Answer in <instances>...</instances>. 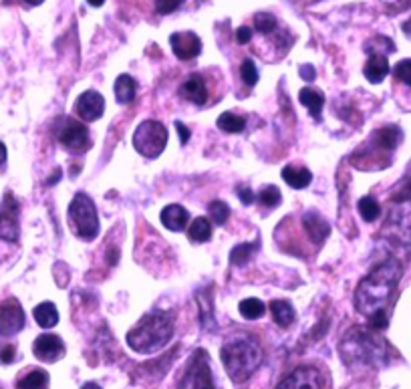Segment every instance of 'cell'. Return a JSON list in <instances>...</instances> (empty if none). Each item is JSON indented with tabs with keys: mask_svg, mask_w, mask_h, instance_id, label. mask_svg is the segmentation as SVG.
I'll use <instances>...</instances> for the list:
<instances>
[{
	"mask_svg": "<svg viewBox=\"0 0 411 389\" xmlns=\"http://www.w3.org/2000/svg\"><path fill=\"white\" fill-rule=\"evenodd\" d=\"M33 315H35V321L45 329H51L59 323V310L53 303H40L39 307H35Z\"/></svg>",
	"mask_w": 411,
	"mask_h": 389,
	"instance_id": "cell-25",
	"label": "cell"
},
{
	"mask_svg": "<svg viewBox=\"0 0 411 389\" xmlns=\"http://www.w3.org/2000/svg\"><path fill=\"white\" fill-rule=\"evenodd\" d=\"M27 4H33V6H37V4H40V2H45V0H25Z\"/></svg>",
	"mask_w": 411,
	"mask_h": 389,
	"instance_id": "cell-50",
	"label": "cell"
},
{
	"mask_svg": "<svg viewBox=\"0 0 411 389\" xmlns=\"http://www.w3.org/2000/svg\"><path fill=\"white\" fill-rule=\"evenodd\" d=\"M240 315L248 321H254V319H260L265 315L266 305L260 301V298H244L238 305Z\"/></svg>",
	"mask_w": 411,
	"mask_h": 389,
	"instance_id": "cell-28",
	"label": "cell"
},
{
	"mask_svg": "<svg viewBox=\"0 0 411 389\" xmlns=\"http://www.w3.org/2000/svg\"><path fill=\"white\" fill-rule=\"evenodd\" d=\"M359 214L361 218L365 220V222H375L379 216H381V208H379V204L375 198L371 196H363L361 200H359Z\"/></svg>",
	"mask_w": 411,
	"mask_h": 389,
	"instance_id": "cell-30",
	"label": "cell"
},
{
	"mask_svg": "<svg viewBox=\"0 0 411 389\" xmlns=\"http://www.w3.org/2000/svg\"><path fill=\"white\" fill-rule=\"evenodd\" d=\"M170 45L175 57L182 61L196 59L202 53V40L196 33H173L170 37Z\"/></svg>",
	"mask_w": 411,
	"mask_h": 389,
	"instance_id": "cell-13",
	"label": "cell"
},
{
	"mask_svg": "<svg viewBox=\"0 0 411 389\" xmlns=\"http://www.w3.org/2000/svg\"><path fill=\"white\" fill-rule=\"evenodd\" d=\"M401 141V132L395 125L381 127L379 132L373 134V144H377L381 149H395Z\"/></svg>",
	"mask_w": 411,
	"mask_h": 389,
	"instance_id": "cell-22",
	"label": "cell"
},
{
	"mask_svg": "<svg viewBox=\"0 0 411 389\" xmlns=\"http://www.w3.org/2000/svg\"><path fill=\"white\" fill-rule=\"evenodd\" d=\"M254 250H256V244L254 242H244V244H238L232 248L230 252V262L234 267H242L250 260V256H254Z\"/></svg>",
	"mask_w": 411,
	"mask_h": 389,
	"instance_id": "cell-31",
	"label": "cell"
},
{
	"mask_svg": "<svg viewBox=\"0 0 411 389\" xmlns=\"http://www.w3.org/2000/svg\"><path fill=\"white\" fill-rule=\"evenodd\" d=\"M182 95L187 101L196 103V105H204L208 101V89H206V81L199 75H192L190 79L182 85Z\"/></svg>",
	"mask_w": 411,
	"mask_h": 389,
	"instance_id": "cell-18",
	"label": "cell"
},
{
	"mask_svg": "<svg viewBox=\"0 0 411 389\" xmlns=\"http://www.w3.org/2000/svg\"><path fill=\"white\" fill-rule=\"evenodd\" d=\"M403 30H405L407 35H411V18L407 21V23H405V25H403Z\"/></svg>",
	"mask_w": 411,
	"mask_h": 389,
	"instance_id": "cell-48",
	"label": "cell"
},
{
	"mask_svg": "<svg viewBox=\"0 0 411 389\" xmlns=\"http://www.w3.org/2000/svg\"><path fill=\"white\" fill-rule=\"evenodd\" d=\"M25 327V310L16 298H8L0 305V337L16 335Z\"/></svg>",
	"mask_w": 411,
	"mask_h": 389,
	"instance_id": "cell-10",
	"label": "cell"
},
{
	"mask_svg": "<svg viewBox=\"0 0 411 389\" xmlns=\"http://www.w3.org/2000/svg\"><path fill=\"white\" fill-rule=\"evenodd\" d=\"M166 144H168V129L159 121H144L137 125L133 134V146L137 149V153H141L147 160L158 158L166 149Z\"/></svg>",
	"mask_w": 411,
	"mask_h": 389,
	"instance_id": "cell-7",
	"label": "cell"
},
{
	"mask_svg": "<svg viewBox=\"0 0 411 389\" xmlns=\"http://www.w3.org/2000/svg\"><path fill=\"white\" fill-rule=\"evenodd\" d=\"M218 127L226 134H242L244 127H246V120L236 115V113H222L218 117Z\"/></svg>",
	"mask_w": 411,
	"mask_h": 389,
	"instance_id": "cell-29",
	"label": "cell"
},
{
	"mask_svg": "<svg viewBox=\"0 0 411 389\" xmlns=\"http://www.w3.org/2000/svg\"><path fill=\"white\" fill-rule=\"evenodd\" d=\"M385 244L393 252H403L407 255L411 248V206H399L395 208L387 222H385L383 232Z\"/></svg>",
	"mask_w": 411,
	"mask_h": 389,
	"instance_id": "cell-6",
	"label": "cell"
},
{
	"mask_svg": "<svg viewBox=\"0 0 411 389\" xmlns=\"http://www.w3.org/2000/svg\"><path fill=\"white\" fill-rule=\"evenodd\" d=\"M33 351L40 361L54 363L65 355V343L61 341L59 335H40L37 337Z\"/></svg>",
	"mask_w": 411,
	"mask_h": 389,
	"instance_id": "cell-14",
	"label": "cell"
},
{
	"mask_svg": "<svg viewBox=\"0 0 411 389\" xmlns=\"http://www.w3.org/2000/svg\"><path fill=\"white\" fill-rule=\"evenodd\" d=\"M69 222L73 232L83 240H93L99 234V216L95 210L93 200L87 194L79 192L73 198L69 206Z\"/></svg>",
	"mask_w": 411,
	"mask_h": 389,
	"instance_id": "cell-5",
	"label": "cell"
},
{
	"mask_svg": "<svg viewBox=\"0 0 411 389\" xmlns=\"http://www.w3.org/2000/svg\"><path fill=\"white\" fill-rule=\"evenodd\" d=\"M387 4H391L395 11H401V8H405V6H410L411 0H385Z\"/></svg>",
	"mask_w": 411,
	"mask_h": 389,
	"instance_id": "cell-44",
	"label": "cell"
},
{
	"mask_svg": "<svg viewBox=\"0 0 411 389\" xmlns=\"http://www.w3.org/2000/svg\"><path fill=\"white\" fill-rule=\"evenodd\" d=\"M14 359V347L13 345H6L0 349V361L2 363H13Z\"/></svg>",
	"mask_w": 411,
	"mask_h": 389,
	"instance_id": "cell-40",
	"label": "cell"
},
{
	"mask_svg": "<svg viewBox=\"0 0 411 389\" xmlns=\"http://www.w3.org/2000/svg\"><path fill=\"white\" fill-rule=\"evenodd\" d=\"M159 220H161V224H163L168 230L182 232V230L186 228L190 214H187V210L184 206H180V204H170V206H166V208L161 210Z\"/></svg>",
	"mask_w": 411,
	"mask_h": 389,
	"instance_id": "cell-16",
	"label": "cell"
},
{
	"mask_svg": "<svg viewBox=\"0 0 411 389\" xmlns=\"http://www.w3.org/2000/svg\"><path fill=\"white\" fill-rule=\"evenodd\" d=\"M178 389H216L210 369V359L204 349L194 351L184 373L178 381Z\"/></svg>",
	"mask_w": 411,
	"mask_h": 389,
	"instance_id": "cell-8",
	"label": "cell"
},
{
	"mask_svg": "<svg viewBox=\"0 0 411 389\" xmlns=\"http://www.w3.org/2000/svg\"><path fill=\"white\" fill-rule=\"evenodd\" d=\"M175 129H178V134H180V141L186 144L187 139H190V129H187L182 121H175Z\"/></svg>",
	"mask_w": 411,
	"mask_h": 389,
	"instance_id": "cell-42",
	"label": "cell"
},
{
	"mask_svg": "<svg viewBox=\"0 0 411 389\" xmlns=\"http://www.w3.org/2000/svg\"><path fill=\"white\" fill-rule=\"evenodd\" d=\"M187 236H190V240L194 242L210 240V236H212V222H210L208 218L199 216V218H196V220L190 224Z\"/></svg>",
	"mask_w": 411,
	"mask_h": 389,
	"instance_id": "cell-26",
	"label": "cell"
},
{
	"mask_svg": "<svg viewBox=\"0 0 411 389\" xmlns=\"http://www.w3.org/2000/svg\"><path fill=\"white\" fill-rule=\"evenodd\" d=\"M367 81L371 83H381V81L389 75V61L387 57L381 53H371L369 61L365 63V69H363Z\"/></svg>",
	"mask_w": 411,
	"mask_h": 389,
	"instance_id": "cell-19",
	"label": "cell"
},
{
	"mask_svg": "<svg viewBox=\"0 0 411 389\" xmlns=\"http://www.w3.org/2000/svg\"><path fill=\"white\" fill-rule=\"evenodd\" d=\"M299 99H301V103L311 111V115H313L315 120L320 117V111H323V105H325V95L320 93V91H317V89L306 87V89H303V91L299 93Z\"/></svg>",
	"mask_w": 411,
	"mask_h": 389,
	"instance_id": "cell-21",
	"label": "cell"
},
{
	"mask_svg": "<svg viewBox=\"0 0 411 389\" xmlns=\"http://www.w3.org/2000/svg\"><path fill=\"white\" fill-rule=\"evenodd\" d=\"M282 180L294 190H303L311 184L313 180V174L306 170V168H292V166H286L282 170Z\"/></svg>",
	"mask_w": 411,
	"mask_h": 389,
	"instance_id": "cell-20",
	"label": "cell"
},
{
	"mask_svg": "<svg viewBox=\"0 0 411 389\" xmlns=\"http://www.w3.org/2000/svg\"><path fill=\"white\" fill-rule=\"evenodd\" d=\"M47 385H49V373L42 369L30 371L16 383L18 389H47Z\"/></svg>",
	"mask_w": 411,
	"mask_h": 389,
	"instance_id": "cell-27",
	"label": "cell"
},
{
	"mask_svg": "<svg viewBox=\"0 0 411 389\" xmlns=\"http://www.w3.org/2000/svg\"><path fill=\"white\" fill-rule=\"evenodd\" d=\"M173 317L168 310H151L127 333V345L137 353H156L170 343Z\"/></svg>",
	"mask_w": 411,
	"mask_h": 389,
	"instance_id": "cell-3",
	"label": "cell"
},
{
	"mask_svg": "<svg viewBox=\"0 0 411 389\" xmlns=\"http://www.w3.org/2000/svg\"><path fill=\"white\" fill-rule=\"evenodd\" d=\"M393 75H395V79H399L401 83H405V85L411 87V59L399 61L395 69H393Z\"/></svg>",
	"mask_w": 411,
	"mask_h": 389,
	"instance_id": "cell-36",
	"label": "cell"
},
{
	"mask_svg": "<svg viewBox=\"0 0 411 389\" xmlns=\"http://www.w3.org/2000/svg\"><path fill=\"white\" fill-rule=\"evenodd\" d=\"M320 373L315 367H296L292 373L284 377L277 389H320Z\"/></svg>",
	"mask_w": 411,
	"mask_h": 389,
	"instance_id": "cell-12",
	"label": "cell"
},
{
	"mask_svg": "<svg viewBox=\"0 0 411 389\" xmlns=\"http://www.w3.org/2000/svg\"><path fill=\"white\" fill-rule=\"evenodd\" d=\"M81 389H101V388H99L97 383H85Z\"/></svg>",
	"mask_w": 411,
	"mask_h": 389,
	"instance_id": "cell-47",
	"label": "cell"
},
{
	"mask_svg": "<svg viewBox=\"0 0 411 389\" xmlns=\"http://www.w3.org/2000/svg\"><path fill=\"white\" fill-rule=\"evenodd\" d=\"M184 0H156V11L159 14H170L173 13L175 8H180Z\"/></svg>",
	"mask_w": 411,
	"mask_h": 389,
	"instance_id": "cell-37",
	"label": "cell"
},
{
	"mask_svg": "<svg viewBox=\"0 0 411 389\" xmlns=\"http://www.w3.org/2000/svg\"><path fill=\"white\" fill-rule=\"evenodd\" d=\"M87 2H89L91 6H101V4H103L105 0H87Z\"/></svg>",
	"mask_w": 411,
	"mask_h": 389,
	"instance_id": "cell-46",
	"label": "cell"
},
{
	"mask_svg": "<svg viewBox=\"0 0 411 389\" xmlns=\"http://www.w3.org/2000/svg\"><path fill=\"white\" fill-rule=\"evenodd\" d=\"M301 77L306 81L315 79V67H313V65H303V67H301Z\"/></svg>",
	"mask_w": 411,
	"mask_h": 389,
	"instance_id": "cell-43",
	"label": "cell"
},
{
	"mask_svg": "<svg viewBox=\"0 0 411 389\" xmlns=\"http://www.w3.org/2000/svg\"><path fill=\"white\" fill-rule=\"evenodd\" d=\"M210 216H212L214 224H226V220L230 218V208L228 204L222 200H214L210 202Z\"/></svg>",
	"mask_w": 411,
	"mask_h": 389,
	"instance_id": "cell-32",
	"label": "cell"
},
{
	"mask_svg": "<svg viewBox=\"0 0 411 389\" xmlns=\"http://www.w3.org/2000/svg\"><path fill=\"white\" fill-rule=\"evenodd\" d=\"M393 200L399 202V204H401V202H410L411 200V180L407 182V184H405V186H403V188L399 190L395 196H393Z\"/></svg>",
	"mask_w": 411,
	"mask_h": 389,
	"instance_id": "cell-38",
	"label": "cell"
},
{
	"mask_svg": "<svg viewBox=\"0 0 411 389\" xmlns=\"http://www.w3.org/2000/svg\"><path fill=\"white\" fill-rule=\"evenodd\" d=\"M240 75H242V79H244V83H246V85L254 87V85L258 83V71H256L254 61L246 59V61L242 63V67H240Z\"/></svg>",
	"mask_w": 411,
	"mask_h": 389,
	"instance_id": "cell-35",
	"label": "cell"
},
{
	"mask_svg": "<svg viewBox=\"0 0 411 389\" xmlns=\"http://www.w3.org/2000/svg\"><path fill=\"white\" fill-rule=\"evenodd\" d=\"M303 226H305L306 234L311 236L313 242H323L329 236V232H331L329 224L325 222V218L318 216L317 212H306L303 216Z\"/></svg>",
	"mask_w": 411,
	"mask_h": 389,
	"instance_id": "cell-17",
	"label": "cell"
},
{
	"mask_svg": "<svg viewBox=\"0 0 411 389\" xmlns=\"http://www.w3.org/2000/svg\"><path fill=\"white\" fill-rule=\"evenodd\" d=\"M280 202H282V194L277 186H270V188H265L260 192V204L266 208H277Z\"/></svg>",
	"mask_w": 411,
	"mask_h": 389,
	"instance_id": "cell-34",
	"label": "cell"
},
{
	"mask_svg": "<svg viewBox=\"0 0 411 389\" xmlns=\"http://www.w3.org/2000/svg\"><path fill=\"white\" fill-rule=\"evenodd\" d=\"M137 93V83L129 75H121L115 81V97L120 103H132Z\"/></svg>",
	"mask_w": 411,
	"mask_h": 389,
	"instance_id": "cell-24",
	"label": "cell"
},
{
	"mask_svg": "<svg viewBox=\"0 0 411 389\" xmlns=\"http://www.w3.org/2000/svg\"><path fill=\"white\" fill-rule=\"evenodd\" d=\"M75 111L81 120L97 121L105 111V99L97 91H85L83 95H79V99L75 103Z\"/></svg>",
	"mask_w": 411,
	"mask_h": 389,
	"instance_id": "cell-15",
	"label": "cell"
},
{
	"mask_svg": "<svg viewBox=\"0 0 411 389\" xmlns=\"http://www.w3.org/2000/svg\"><path fill=\"white\" fill-rule=\"evenodd\" d=\"M339 351L349 367H377L383 365L387 357V345L383 339L361 327L351 329L343 337Z\"/></svg>",
	"mask_w": 411,
	"mask_h": 389,
	"instance_id": "cell-4",
	"label": "cell"
},
{
	"mask_svg": "<svg viewBox=\"0 0 411 389\" xmlns=\"http://www.w3.org/2000/svg\"><path fill=\"white\" fill-rule=\"evenodd\" d=\"M220 357L230 379L242 383L250 379V376L260 367L262 349L250 335H234L222 345Z\"/></svg>",
	"mask_w": 411,
	"mask_h": 389,
	"instance_id": "cell-2",
	"label": "cell"
},
{
	"mask_svg": "<svg viewBox=\"0 0 411 389\" xmlns=\"http://www.w3.org/2000/svg\"><path fill=\"white\" fill-rule=\"evenodd\" d=\"M250 39H253V30L248 27H240L238 30H236V40H238L240 45L250 42Z\"/></svg>",
	"mask_w": 411,
	"mask_h": 389,
	"instance_id": "cell-39",
	"label": "cell"
},
{
	"mask_svg": "<svg viewBox=\"0 0 411 389\" xmlns=\"http://www.w3.org/2000/svg\"><path fill=\"white\" fill-rule=\"evenodd\" d=\"M6 161V148H4V144L0 141V166Z\"/></svg>",
	"mask_w": 411,
	"mask_h": 389,
	"instance_id": "cell-45",
	"label": "cell"
},
{
	"mask_svg": "<svg viewBox=\"0 0 411 389\" xmlns=\"http://www.w3.org/2000/svg\"><path fill=\"white\" fill-rule=\"evenodd\" d=\"M403 267L395 256L383 260L359 282L355 291V307L361 315L367 319L375 313H381L389 305V298L395 293L399 279H401Z\"/></svg>",
	"mask_w": 411,
	"mask_h": 389,
	"instance_id": "cell-1",
	"label": "cell"
},
{
	"mask_svg": "<svg viewBox=\"0 0 411 389\" xmlns=\"http://www.w3.org/2000/svg\"><path fill=\"white\" fill-rule=\"evenodd\" d=\"M238 196L244 204H253L254 202V192H250V188H246V186H240Z\"/></svg>",
	"mask_w": 411,
	"mask_h": 389,
	"instance_id": "cell-41",
	"label": "cell"
},
{
	"mask_svg": "<svg viewBox=\"0 0 411 389\" xmlns=\"http://www.w3.org/2000/svg\"><path fill=\"white\" fill-rule=\"evenodd\" d=\"M18 238V204L11 194H6L0 208V240L16 242Z\"/></svg>",
	"mask_w": 411,
	"mask_h": 389,
	"instance_id": "cell-11",
	"label": "cell"
},
{
	"mask_svg": "<svg viewBox=\"0 0 411 389\" xmlns=\"http://www.w3.org/2000/svg\"><path fill=\"white\" fill-rule=\"evenodd\" d=\"M270 313H272V319L279 327H291L294 321V309H292L291 303L286 301H272L270 303Z\"/></svg>",
	"mask_w": 411,
	"mask_h": 389,
	"instance_id": "cell-23",
	"label": "cell"
},
{
	"mask_svg": "<svg viewBox=\"0 0 411 389\" xmlns=\"http://www.w3.org/2000/svg\"><path fill=\"white\" fill-rule=\"evenodd\" d=\"M57 137L61 141V146L73 153H81L85 149H89L91 146V135H89V129L79 123V121L71 120V117H65L61 121V127L57 132Z\"/></svg>",
	"mask_w": 411,
	"mask_h": 389,
	"instance_id": "cell-9",
	"label": "cell"
},
{
	"mask_svg": "<svg viewBox=\"0 0 411 389\" xmlns=\"http://www.w3.org/2000/svg\"><path fill=\"white\" fill-rule=\"evenodd\" d=\"M292 2H296V4H311V2H317V0H292Z\"/></svg>",
	"mask_w": 411,
	"mask_h": 389,
	"instance_id": "cell-49",
	"label": "cell"
},
{
	"mask_svg": "<svg viewBox=\"0 0 411 389\" xmlns=\"http://www.w3.org/2000/svg\"><path fill=\"white\" fill-rule=\"evenodd\" d=\"M277 27V18L272 16V14L268 13H258L254 16V28L258 30V33H272Z\"/></svg>",
	"mask_w": 411,
	"mask_h": 389,
	"instance_id": "cell-33",
	"label": "cell"
}]
</instances>
